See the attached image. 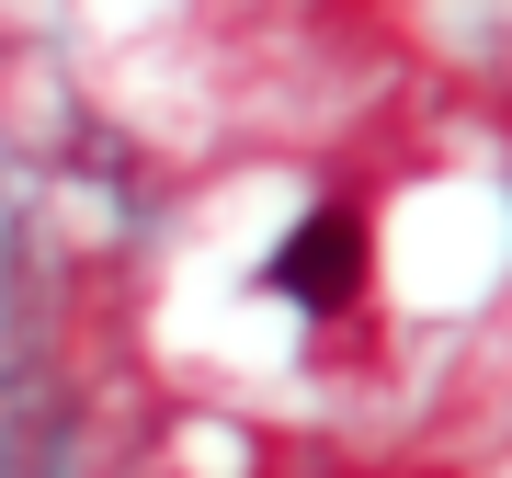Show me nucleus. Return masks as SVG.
<instances>
[{"mask_svg":"<svg viewBox=\"0 0 512 478\" xmlns=\"http://www.w3.org/2000/svg\"><path fill=\"white\" fill-rule=\"evenodd\" d=\"M365 262H376V228H365V205H308V217L285 228V251H274V296H296L308 319H342L353 296H365Z\"/></svg>","mask_w":512,"mask_h":478,"instance_id":"1","label":"nucleus"}]
</instances>
